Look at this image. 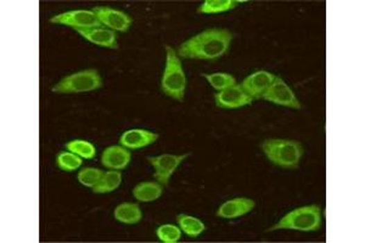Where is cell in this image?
<instances>
[{"label":"cell","mask_w":365,"mask_h":243,"mask_svg":"<svg viewBox=\"0 0 365 243\" xmlns=\"http://www.w3.org/2000/svg\"><path fill=\"white\" fill-rule=\"evenodd\" d=\"M214 102L217 107L222 109H235L251 105L253 102L250 95L242 90L240 84L234 85L232 88L219 91L214 94Z\"/></svg>","instance_id":"30bf717a"},{"label":"cell","mask_w":365,"mask_h":243,"mask_svg":"<svg viewBox=\"0 0 365 243\" xmlns=\"http://www.w3.org/2000/svg\"><path fill=\"white\" fill-rule=\"evenodd\" d=\"M51 24L72 27L74 30H88L101 27L100 21L92 10H72L54 16L50 19Z\"/></svg>","instance_id":"52a82bcc"},{"label":"cell","mask_w":365,"mask_h":243,"mask_svg":"<svg viewBox=\"0 0 365 243\" xmlns=\"http://www.w3.org/2000/svg\"><path fill=\"white\" fill-rule=\"evenodd\" d=\"M80 37L99 46L109 48V49H119L117 35L114 30L98 27V28H88V30H76Z\"/></svg>","instance_id":"4fadbf2b"},{"label":"cell","mask_w":365,"mask_h":243,"mask_svg":"<svg viewBox=\"0 0 365 243\" xmlns=\"http://www.w3.org/2000/svg\"><path fill=\"white\" fill-rule=\"evenodd\" d=\"M261 147L271 163L290 170L298 168L303 156V146L295 140L266 139Z\"/></svg>","instance_id":"7a4b0ae2"},{"label":"cell","mask_w":365,"mask_h":243,"mask_svg":"<svg viewBox=\"0 0 365 243\" xmlns=\"http://www.w3.org/2000/svg\"><path fill=\"white\" fill-rule=\"evenodd\" d=\"M164 48L167 57L161 80V90L163 94L182 102L187 90V77L182 70V61L172 46L166 45Z\"/></svg>","instance_id":"3957f363"},{"label":"cell","mask_w":365,"mask_h":243,"mask_svg":"<svg viewBox=\"0 0 365 243\" xmlns=\"http://www.w3.org/2000/svg\"><path fill=\"white\" fill-rule=\"evenodd\" d=\"M323 218L319 206L312 204L300 208L294 209L280 219L275 225L268 228V231L275 230H296L303 233H311L321 230Z\"/></svg>","instance_id":"277c9868"},{"label":"cell","mask_w":365,"mask_h":243,"mask_svg":"<svg viewBox=\"0 0 365 243\" xmlns=\"http://www.w3.org/2000/svg\"><path fill=\"white\" fill-rule=\"evenodd\" d=\"M158 240L163 243H176L182 238V230L172 224H164L156 230Z\"/></svg>","instance_id":"d4e9b609"},{"label":"cell","mask_w":365,"mask_h":243,"mask_svg":"<svg viewBox=\"0 0 365 243\" xmlns=\"http://www.w3.org/2000/svg\"><path fill=\"white\" fill-rule=\"evenodd\" d=\"M203 77L207 80L210 85L212 87L213 89L218 90V91H223V90L232 88L234 85H237V80L229 73H212V75H206L203 73Z\"/></svg>","instance_id":"603a6c76"},{"label":"cell","mask_w":365,"mask_h":243,"mask_svg":"<svg viewBox=\"0 0 365 243\" xmlns=\"http://www.w3.org/2000/svg\"><path fill=\"white\" fill-rule=\"evenodd\" d=\"M122 183V173L119 170L105 172L99 184L93 188L95 194H109L119 188Z\"/></svg>","instance_id":"ffe728a7"},{"label":"cell","mask_w":365,"mask_h":243,"mask_svg":"<svg viewBox=\"0 0 365 243\" xmlns=\"http://www.w3.org/2000/svg\"><path fill=\"white\" fill-rule=\"evenodd\" d=\"M82 159L71 151H61L56 156V165L64 172H74L80 168Z\"/></svg>","instance_id":"7402d4cb"},{"label":"cell","mask_w":365,"mask_h":243,"mask_svg":"<svg viewBox=\"0 0 365 243\" xmlns=\"http://www.w3.org/2000/svg\"><path fill=\"white\" fill-rule=\"evenodd\" d=\"M275 80V75L268 72V71H257L255 73L246 77L240 87L242 90L250 95L252 99H261L266 90L271 88L273 82Z\"/></svg>","instance_id":"8fae6325"},{"label":"cell","mask_w":365,"mask_h":243,"mask_svg":"<svg viewBox=\"0 0 365 243\" xmlns=\"http://www.w3.org/2000/svg\"><path fill=\"white\" fill-rule=\"evenodd\" d=\"M256 207L253 199H229L218 208L217 217L222 219L240 218L245 214L250 213Z\"/></svg>","instance_id":"9a60e30c"},{"label":"cell","mask_w":365,"mask_h":243,"mask_svg":"<svg viewBox=\"0 0 365 243\" xmlns=\"http://www.w3.org/2000/svg\"><path fill=\"white\" fill-rule=\"evenodd\" d=\"M105 172L100 170L98 168H84L79 172L77 175L79 183L87 186V188H95L96 185L99 184L100 180L104 177Z\"/></svg>","instance_id":"cb8c5ba5"},{"label":"cell","mask_w":365,"mask_h":243,"mask_svg":"<svg viewBox=\"0 0 365 243\" xmlns=\"http://www.w3.org/2000/svg\"><path fill=\"white\" fill-rule=\"evenodd\" d=\"M66 150L74 152L80 159H93L96 154L94 145L85 140H72L66 144Z\"/></svg>","instance_id":"44dd1931"},{"label":"cell","mask_w":365,"mask_h":243,"mask_svg":"<svg viewBox=\"0 0 365 243\" xmlns=\"http://www.w3.org/2000/svg\"><path fill=\"white\" fill-rule=\"evenodd\" d=\"M163 194V185L158 181H145L133 189V196L139 202H153Z\"/></svg>","instance_id":"2e32d148"},{"label":"cell","mask_w":365,"mask_h":243,"mask_svg":"<svg viewBox=\"0 0 365 243\" xmlns=\"http://www.w3.org/2000/svg\"><path fill=\"white\" fill-rule=\"evenodd\" d=\"M232 38V32L224 28L203 30L179 45L177 54L182 59L213 61L227 54Z\"/></svg>","instance_id":"6da1fadb"},{"label":"cell","mask_w":365,"mask_h":243,"mask_svg":"<svg viewBox=\"0 0 365 243\" xmlns=\"http://www.w3.org/2000/svg\"><path fill=\"white\" fill-rule=\"evenodd\" d=\"M103 80L96 70H84L67 75L54 85L51 90L56 94H79L100 89Z\"/></svg>","instance_id":"5b68a950"},{"label":"cell","mask_w":365,"mask_h":243,"mask_svg":"<svg viewBox=\"0 0 365 243\" xmlns=\"http://www.w3.org/2000/svg\"><path fill=\"white\" fill-rule=\"evenodd\" d=\"M261 99L290 109H301L302 107L295 93L280 77H275L271 88L266 90Z\"/></svg>","instance_id":"ba28073f"},{"label":"cell","mask_w":365,"mask_h":243,"mask_svg":"<svg viewBox=\"0 0 365 243\" xmlns=\"http://www.w3.org/2000/svg\"><path fill=\"white\" fill-rule=\"evenodd\" d=\"M189 154H164L161 156L151 157L148 156V162L155 168V178L160 184L167 186L169 179L173 173L177 170L178 167L182 163V161L188 159Z\"/></svg>","instance_id":"8992f818"},{"label":"cell","mask_w":365,"mask_h":243,"mask_svg":"<svg viewBox=\"0 0 365 243\" xmlns=\"http://www.w3.org/2000/svg\"><path fill=\"white\" fill-rule=\"evenodd\" d=\"M92 11L94 12L101 25L114 32L126 33L133 24V19L124 11L117 10L110 6H94Z\"/></svg>","instance_id":"9c48e42d"},{"label":"cell","mask_w":365,"mask_h":243,"mask_svg":"<svg viewBox=\"0 0 365 243\" xmlns=\"http://www.w3.org/2000/svg\"><path fill=\"white\" fill-rule=\"evenodd\" d=\"M132 154L124 146H110L101 156V163L110 170H124L128 167Z\"/></svg>","instance_id":"5bb4252c"},{"label":"cell","mask_w":365,"mask_h":243,"mask_svg":"<svg viewBox=\"0 0 365 243\" xmlns=\"http://www.w3.org/2000/svg\"><path fill=\"white\" fill-rule=\"evenodd\" d=\"M158 140V134L145 129H129L119 138V144L128 150H139L153 145Z\"/></svg>","instance_id":"7c38bea8"},{"label":"cell","mask_w":365,"mask_h":243,"mask_svg":"<svg viewBox=\"0 0 365 243\" xmlns=\"http://www.w3.org/2000/svg\"><path fill=\"white\" fill-rule=\"evenodd\" d=\"M241 3L237 0H206L203 1V6H198V12L206 15L222 14L235 9Z\"/></svg>","instance_id":"d6986e66"},{"label":"cell","mask_w":365,"mask_h":243,"mask_svg":"<svg viewBox=\"0 0 365 243\" xmlns=\"http://www.w3.org/2000/svg\"><path fill=\"white\" fill-rule=\"evenodd\" d=\"M114 217L119 223L134 225V224H138L143 219V212L139 207V204L126 202V204H119L116 207Z\"/></svg>","instance_id":"e0dca14e"},{"label":"cell","mask_w":365,"mask_h":243,"mask_svg":"<svg viewBox=\"0 0 365 243\" xmlns=\"http://www.w3.org/2000/svg\"><path fill=\"white\" fill-rule=\"evenodd\" d=\"M178 225L189 237H198L206 230V225L200 219L188 215V214H179L177 217Z\"/></svg>","instance_id":"ac0fdd59"}]
</instances>
